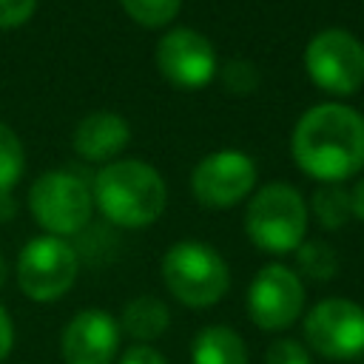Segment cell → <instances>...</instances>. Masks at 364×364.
Masks as SVG:
<instances>
[{
  "label": "cell",
  "instance_id": "cell-7",
  "mask_svg": "<svg viewBox=\"0 0 364 364\" xmlns=\"http://www.w3.org/2000/svg\"><path fill=\"white\" fill-rule=\"evenodd\" d=\"M301 63L307 80L338 102L364 85V43L347 28H321L313 34Z\"/></svg>",
  "mask_w": 364,
  "mask_h": 364
},
{
  "label": "cell",
  "instance_id": "cell-24",
  "mask_svg": "<svg viewBox=\"0 0 364 364\" xmlns=\"http://www.w3.org/2000/svg\"><path fill=\"white\" fill-rule=\"evenodd\" d=\"M11 350H14V321L9 310L0 304V364L11 355Z\"/></svg>",
  "mask_w": 364,
  "mask_h": 364
},
{
  "label": "cell",
  "instance_id": "cell-27",
  "mask_svg": "<svg viewBox=\"0 0 364 364\" xmlns=\"http://www.w3.org/2000/svg\"><path fill=\"white\" fill-rule=\"evenodd\" d=\"M9 273H11V270H9V262H6V256L0 253V290H3L6 282H9Z\"/></svg>",
  "mask_w": 364,
  "mask_h": 364
},
{
  "label": "cell",
  "instance_id": "cell-26",
  "mask_svg": "<svg viewBox=\"0 0 364 364\" xmlns=\"http://www.w3.org/2000/svg\"><path fill=\"white\" fill-rule=\"evenodd\" d=\"M14 216H17V202H14L11 191L9 193H0V222H9Z\"/></svg>",
  "mask_w": 364,
  "mask_h": 364
},
{
  "label": "cell",
  "instance_id": "cell-23",
  "mask_svg": "<svg viewBox=\"0 0 364 364\" xmlns=\"http://www.w3.org/2000/svg\"><path fill=\"white\" fill-rule=\"evenodd\" d=\"M117 364H168V358L151 344H131L117 355Z\"/></svg>",
  "mask_w": 364,
  "mask_h": 364
},
{
  "label": "cell",
  "instance_id": "cell-3",
  "mask_svg": "<svg viewBox=\"0 0 364 364\" xmlns=\"http://www.w3.org/2000/svg\"><path fill=\"white\" fill-rule=\"evenodd\" d=\"M165 290L191 310L213 307L230 287V267L225 256L199 239L173 242L159 262Z\"/></svg>",
  "mask_w": 364,
  "mask_h": 364
},
{
  "label": "cell",
  "instance_id": "cell-1",
  "mask_svg": "<svg viewBox=\"0 0 364 364\" xmlns=\"http://www.w3.org/2000/svg\"><path fill=\"white\" fill-rule=\"evenodd\" d=\"M290 154L304 176L341 185L364 168V114L338 100L310 105L293 125Z\"/></svg>",
  "mask_w": 364,
  "mask_h": 364
},
{
  "label": "cell",
  "instance_id": "cell-28",
  "mask_svg": "<svg viewBox=\"0 0 364 364\" xmlns=\"http://www.w3.org/2000/svg\"><path fill=\"white\" fill-rule=\"evenodd\" d=\"M358 364H364V355H361V358H358Z\"/></svg>",
  "mask_w": 364,
  "mask_h": 364
},
{
  "label": "cell",
  "instance_id": "cell-6",
  "mask_svg": "<svg viewBox=\"0 0 364 364\" xmlns=\"http://www.w3.org/2000/svg\"><path fill=\"white\" fill-rule=\"evenodd\" d=\"M77 273H80V256L74 245L68 239L48 233L31 236L20 247L14 264V279L20 293L40 304L63 299L74 287Z\"/></svg>",
  "mask_w": 364,
  "mask_h": 364
},
{
  "label": "cell",
  "instance_id": "cell-4",
  "mask_svg": "<svg viewBox=\"0 0 364 364\" xmlns=\"http://www.w3.org/2000/svg\"><path fill=\"white\" fill-rule=\"evenodd\" d=\"M307 202L287 182H267L256 188L245 208V233L262 253L284 256L307 239Z\"/></svg>",
  "mask_w": 364,
  "mask_h": 364
},
{
  "label": "cell",
  "instance_id": "cell-22",
  "mask_svg": "<svg viewBox=\"0 0 364 364\" xmlns=\"http://www.w3.org/2000/svg\"><path fill=\"white\" fill-rule=\"evenodd\" d=\"M37 3L40 0H0V28L9 31L26 26L34 17Z\"/></svg>",
  "mask_w": 364,
  "mask_h": 364
},
{
  "label": "cell",
  "instance_id": "cell-12",
  "mask_svg": "<svg viewBox=\"0 0 364 364\" xmlns=\"http://www.w3.org/2000/svg\"><path fill=\"white\" fill-rule=\"evenodd\" d=\"M119 321L100 307H85L63 327L60 353L65 364H114L119 355Z\"/></svg>",
  "mask_w": 364,
  "mask_h": 364
},
{
  "label": "cell",
  "instance_id": "cell-21",
  "mask_svg": "<svg viewBox=\"0 0 364 364\" xmlns=\"http://www.w3.org/2000/svg\"><path fill=\"white\" fill-rule=\"evenodd\" d=\"M264 364H313V358H310V350L301 341L284 336V338H276L267 347Z\"/></svg>",
  "mask_w": 364,
  "mask_h": 364
},
{
  "label": "cell",
  "instance_id": "cell-17",
  "mask_svg": "<svg viewBox=\"0 0 364 364\" xmlns=\"http://www.w3.org/2000/svg\"><path fill=\"white\" fill-rule=\"evenodd\" d=\"M296 273L313 282H330L338 276V253L321 239H304L296 247Z\"/></svg>",
  "mask_w": 364,
  "mask_h": 364
},
{
  "label": "cell",
  "instance_id": "cell-25",
  "mask_svg": "<svg viewBox=\"0 0 364 364\" xmlns=\"http://www.w3.org/2000/svg\"><path fill=\"white\" fill-rule=\"evenodd\" d=\"M350 210H353V219L364 222V176L350 188Z\"/></svg>",
  "mask_w": 364,
  "mask_h": 364
},
{
  "label": "cell",
  "instance_id": "cell-10",
  "mask_svg": "<svg viewBox=\"0 0 364 364\" xmlns=\"http://www.w3.org/2000/svg\"><path fill=\"white\" fill-rule=\"evenodd\" d=\"M245 301H247V316L259 330L282 333L301 318L307 290L293 267L282 262H270L259 267L256 276L250 279Z\"/></svg>",
  "mask_w": 364,
  "mask_h": 364
},
{
  "label": "cell",
  "instance_id": "cell-2",
  "mask_svg": "<svg viewBox=\"0 0 364 364\" xmlns=\"http://www.w3.org/2000/svg\"><path fill=\"white\" fill-rule=\"evenodd\" d=\"M91 196L105 222L139 230L165 213L168 185L162 173L142 159H114L94 173Z\"/></svg>",
  "mask_w": 364,
  "mask_h": 364
},
{
  "label": "cell",
  "instance_id": "cell-14",
  "mask_svg": "<svg viewBox=\"0 0 364 364\" xmlns=\"http://www.w3.org/2000/svg\"><path fill=\"white\" fill-rule=\"evenodd\" d=\"M171 327V310L162 299L142 293L134 296L131 301H125L122 313H119V330L125 336H131L136 344H151L159 336H165V330Z\"/></svg>",
  "mask_w": 364,
  "mask_h": 364
},
{
  "label": "cell",
  "instance_id": "cell-18",
  "mask_svg": "<svg viewBox=\"0 0 364 364\" xmlns=\"http://www.w3.org/2000/svg\"><path fill=\"white\" fill-rule=\"evenodd\" d=\"M26 171V151L17 131L0 122V193H9Z\"/></svg>",
  "mask_w": 364,
  "mask_h": 364
},
{
  "label": "cell",
  "instance_id": "cell-20",
  "mask_svg": "<svg viewBox=\"0 0 364 364\" xmlns=\"http://www.w3.org/2000/svg\"><path fill=\"white\" fill-rule=\"evenodd\" d=\"M216 74H219L222 88H225L228 94H233V97H250V94L259 88V82H262V74H259L256 63L242 60V57L228 60L225 65H219Z\"/></svg>",
  "mask_w": 364,
  "mask_h": 364
},
{
  "label": "cell",
  "instance_id": "cell-11",
  "mask_svg": "<svg viewBox=\"0 0 364 364\" xmlns=\"http://www.w3.org/2000/svg\"><path fill=\"white\" fill-rule=\"evenodd\" d=\"M156 68L171 85L182 91H196L216 77L219 57L213 43L202 31L173 26L156 43Z\"/></svg>",
  "mask_w": 364,
  "mask_h": 364
},
{
  "label": "cell",
  "instance_id": "cell-16",
  "mask_svg": "<svg viewBox=\"0 0 364 364\" xmlns=\"http://www.w3.org/2000/svg\"><path fill=\"white\" fill-rule=\"evenodd\" d=\"M307 210L316 216V222L324 228V230H341L350 219H353V210H350V191L338 182H327V185H318L310 196V205Z\"/></svg>",
  "mask_w": 364,
  "mask_h": 364
},
{
  "label": "cell",
  "instance_id": "cell-5",
  "mask_svg": "<svg viewBox=\"0 0 364 364\" xmlns=\"http://www.w3.org/2000/svg\"><path fill=\"white\" fill-rule=\"evenodd\" d=\"M28 213L48 236H77L94 213L91 185L74 171H46L28 188Z\"/></svg>",
  "mask_w": 364,
  "mask_h": 364
},
{
  "label": "cell",
  "instance_id": "cell-8",
  "mask_svg": "<svg viewBox=\"0 0 364 364\" xmlns=\"http://www.w3.org/2000/svg\"><path fill=\"white\" fill-rule=\"evenodd\" d=\"M304 347L330 361H353L364 355V307L344 296L316 301L301 324Z\"/></svg>",
  "mask_w": 364,
  "mask_h": 364
},
{
  "label": "cell",
  "instance_id": "cell-9",
  "mask_svg": "<svg viewBox=\"0 0 364 364\" xmlns=\"http://www.w3.org/2000/svg\"><path fill=\"white\" fill-rule=\"evenodd\" d=\"M256 162L239 148L205 154L191 171V193L208 210H230L256 191Z\"/></svg>",
  "mask_w": 364,
  "mask_h": 364
},
{
  "label": "cell",
  "instance_id": "cell-15",
  "mask_svg": "<svg viewBox=\"0 0 364 364\" xmlns=\"http://www.w3.org/2000/svg\"><path fill=\"white\" fill-rule=\"evenodd\" d=\"M191 364H247V344L233 327L208 324L191 341Z\"/></svg>",
  "mask_w": 364,
  "mask_h": 364
},
{
  "label": "cell",
  "instance_id": "cell-13",
  "mask_svg": "<svg viewBox=\"0 0 364 364\" xmlns=\"http://www.w3.org/2000/svg\"><path fill=\"white\" fill-rule=\"evenodd\" d=\"M131 142V125L117 111H91L85 114L71 134V148L85 162H114Z\"/></svg>",
  "mask_w": 364,
  "mask_h": 364
},
{
  "label": "cell",
  "instance_id": "cell-19",
  "mask_svg": "<svg viewBox=\"0 0 364 364\" xmlns=\"http://www.w3.org/2000/svg\"><path fill=\"white\" fill-rule=\"evenodd\" d=\"M122 11L142 28H165L176 20L182 0H119Z\"/></svg>",
  "mask_w": 364,
  "mask_h": 364
}]
</instances>
